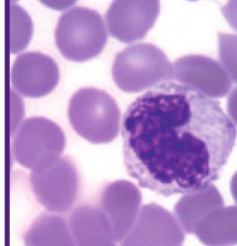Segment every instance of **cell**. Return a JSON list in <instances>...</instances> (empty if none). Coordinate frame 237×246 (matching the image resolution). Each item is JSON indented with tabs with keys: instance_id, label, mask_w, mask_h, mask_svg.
<instances>
[{
	"instance_id": "1",
	"label": "cell",
	"mask_w": 237,
	"mask_h": 246,
	"mask_svg": "<svg viewBox=\"0 0 237 246\" xmlns=\"http://www.w3.org/2000/svg\"><path fill=\"white\" fill-rule=\"evenodd\" d=\"M121 132L127 173L166 197L218 180L237 138L236 125L217 100L176 81L136 98Z\"/></svg>"
},
{
	"instance_id": "2",
	"label": "cell",
	"mask_w": 237,
	"mask_h": 246,
	"mask_svg": "<svg viewBox=\"0 0 237 246\" xmlns=\"http://www.w3.org/2000/svg\"><path fill=\"white\" fill-rule=\"evenodd\" d=\"M68 115L72 129L91 143H109L120 132V108L110 94L97 88L77 90L70 100Z\"/></svg>"
},
{
	"instance_id": "3",
	"label": "cell",
	"mask_w": 237,
	"mask_h": 246,
	"mask_svg": "<svg viewBox=\"0 0 237 246\" xmlns=\"http://www.w3.org/2000/svg\"><path fill=\"white\" fill-rule=\"evenodd\" d=\"M174 68L167 55L156 45L139 42L118 53L112 66L115 84L122 92L135 93L172 81Z\"/></svg>"
},
{
	"instance_id": "4",
	"label": "cell",
	"mask_w": 237,
	"mask_h": 246,
	"mask_svg": "<svg viewBox=\"0 0 237 246\" xmlns=\"http://www.w3.org/2000/svg\"><path fill=\"white\" fill-rule=\"evenodd\" d=\"M107 40L106 23L97 11L74 7L59 17L55 42L68 60L86 62L94 59L102 52Z\"/></svg>"
},
{
	"instance_id": "5",
	"label": "cell",
	"mask_w": 237,
	"mask_h": 246,
	"mask_svg": "<svg viewBox=\"0 0 237 246\" xmlns=\"http://www.w3.org/2000/svg\"><path fill=\"white\" fill-rule=\"evenodd\" d=\"M30 183L38 202L50 212H69L80 191L78 170L68 156L40 163L31 170Z\"/></svg>"
},
{
	"instance_id": "6",
	"label": "cell",
	"mask_w": 237,
	"mask_h": 246,
	"mask_svg": "<svg viewBox=\"0 0 237 246\" xmlns=\"http://www.w3.org/2000/svg\"><path fill=\"white\" fill-rule=\"evenodd\" d=\"M66 136L58 124L44 116H33L21 123L13 136L12 152L17 163L28 169L47 159L62 156Z\"/></svg>"
},
{
	"instance_id": "7",
	"label": "cell",
	"mask_w": 237,
	"mask_h": 246,
	"mask_svg": "<svg viewBox=\"0 0 237 246\" xmlns=\"http://www.w3.org/2000/svg\"><path fill=\"white\" fill-rule=\"evenodd\" d=\"M160 13V0H113L105 13L108 33L122 42L142 40Z\"/></svg>"
},
{
	"instance_id": "8",
	"label": "cell",
	"mask_w": 237,
	"mask_h": 246,
	"mask_svg": "<svg viewBox=\"0 0 237 246\" xmlns=\"http://www.w3.org/2000/svg\"><path fill=\"white\" fill-rule=\"evenodd\" d=\"M172 81L187 86L212 99L224 98L230 94L232 80L220 62L192 54L180 57L172 63Z\"/></svg>"
},
{
	"instance_id": "9",
	"label": "cell",
	"mask_w": 237,
	"mask_h": 246,
	"mask_svg": "<svg viewBox=\"0 0 237 246\" xmlns=\"http://www.w3.org/2000/svg\"><path fill=\"white\" fill-rule=\"evenodd\" d=\"M185 232L175 215L155 203L144 205L133 228L120 246H176Z\"/></svg>"
},
{
	"instance_id": "10",
	"label": "cell",
	"mask_w": 237,
	"mask_h": 246,
	"mask_svg": "<svg viewBox=\"0 0 237 246\" xmlns=\"http://www.w3.org/2000/svg\"><path fill=\"white\" fill-rule=\"evenodd\" d=\"M13 89L25 97L40 98L49 94L60 79L57 63L40 52L20 54L11 68Z\"/></svg>"
},
{
	"instance_id": "11",
	"label": "cell",
	"mask_w": 237,
	"mask_h": 246,
	"mask_svg": "<svg viewBox=\"0 0 237 246\" xmlns=\"http://www.w3.org/2000/svg\"><path fill=\"white\" fill-rule=\"evenodd\" d=\"M142 193L127 180L109 183L103 188L99 207L110 220L118 242H122L133 228L141 212Z\"/></svg>"
},
{
	"instance_id": "12",
	"label": "cell",
	"mask_w": 237,
	"mask_h": 246,
	"mask_svg": "<svg viewBox=\"0 0 237 246\" xmlns=\"http://www.w3.org/2000/svg\"><path fill=\"white\" fill-rule=\"evenodd\" d=\"M69 225L76 246H117L111 222L99 206L85 204L75 208Z\"/></svg>"
},
{
	"instance_id": "13",
	"label": "cell",
	"mask_w": 237,
	"mask_h": 246,
	"mask_svg": "<svg viewBox=\"0 0 237 246\" xmlns=\"http://www.w3.org/2000/svg\"><path fill=\"white\" fill-rule=\"evenodd\" d=\"M225 206V201L216 186L183 194L175 205L174 213L186 234H194L198 223L208 213Z\"/></svg>"
},
{
	"instance_id": "14",
	"label": "cell",
	"mask_w": 237,
	"mask_h": 246,
	"mask_svg": "<svg viewBox=\"0 0 237 246\" xmlns=\"http://www.w3.org/2000/svg\"><path fill=\"white\" fill-rule=\"evenodd\" d=\"M194 234L206 246L237 245V206H224L208 213Z\"/></svg>"
},
{
	"instance_id": "15",
	"label": "cell",
	"mask_w": 237,
	"mask_h": 246,
	"mask_svg": "<svg viewBox=\"0 0 237 246\" xmlns=\"http://www.w3.org/2000/svg\"><path fill=\"white\" fill-rule=\"evenodd\" d=\"M25 246H76L69 222L64 217L44 212L27 229Z\"/></svg>"
},
{
	"instance_id": "16",
	"label": "cell",
	"mask_w": 237,
	"mask_h": 246,
	"mask_svg": "<svg viewBox=\"0 0 237 246\" xmlns=\"http://www.w3.org/2000/svg\"><path fill=\"white\" fill-rule=\"evenodd\" d=\"M33 33V24L27 13L19 5L10 4V50L19 53L28 45Z\"/></svg>"
},
{
	"instance_id": "17",
	"label": "cell",
	"mask_w": 237,
	"mask_h": 246,
	"mask_svg": "<svg viewBox=\"0 0 237 246\" xmlns=\"http://www.w3.org/2000/svg\"><path fill=\"white\" fill-rule=\"evenodd\" d=\"M218 39L220 63L237 84V34L219 33Z\"/></svg>"
},
{
	"instance_id": "18",
	"label": "cell",
	"mask_w": 237,
	"mask_h": 246,
	"mask_svg": "<svg viewBox=\"0 0 237 246\" xmlns=\"http://www.w3.org/2000/svg\"><path fill=\"white\" fill-rule=\"evenodd\" d=\"M221 10L227 23L232 29L237 31V0H227Z\"/></svg>"
},
{
	"instance_id": "19",
	"label": "cell",
	"mask_w": 237,
	"mask_h": 246,
	"mask_svg": "<svg viewBox=\"0 0 237 246\" xmlns=\"http://www.w3.org/2000/svg\"><path fill=\"white\" fill-rule=\"evenodd\" d=\"M226 112L231 121L237 126V86L231 90L227 96Z\"/></svg>"
},
{
	"instance_id": "20",
	"label": "cell",
	"mask_w": 237,
	"mask_h": 246,
	"mask_svg": "<svg viewBox=\"0 0 237 246\" xmlns=\"http://www.w3.org/2000/svg\"><path fill=\"white\" fill-rule=\"evenodd\" d=\"M44 6L57 11L69 10L74 6L77 0H40Z\"/></svg>"
},
{
	"instance_id": "21",
	"label": "cell",
	"mask_w": 237,
	"mask_h": 246,
	"mask_svg": "<svg viewBox=\"0 0 237 246\" xmlns=\"http://www.w3.org/2000/svg\"><path fill=\"white\" fill-rule=\"evenodd\" d=\"M230 193L231 196L233 198L234 202L237 206V171L233 174V176L231 177L230 179Z\"/></svg>"
},
{
	"instance_id": "22",
	"label": "cell",
	"mask_w": 237,
	"mask_h": 246,
	"mask_svg": "<svg viewBox=\"0 0 237 246\" xmlns=\"http://www.w3.org/2000/svg\"><path fill=\"white\" fill-rule=\"evenodd\" d=\"M14 1H16V0H11V3H14Z\"/></svg>"
},
{
	"instance_id": "23",
	"label": "cell",
	"mask_w": 237,
	"mask_h": 246,
	"mask_svg": "<svg viewBox=\"0 0 237 246\" xmlns=\"http://www.w3.org/2000/svg\"><path fill=\"white\" fill-rule=\"evenodd\" d=\"M190 1H196V0H190Z\"/></svg>"
},
{
	"instance_id": "24",
	"label": "cell",
	"mask_w": 237,
	"mask_h": 246,
	"mask_svg": "<svg viewBox=\"0 0 237 246\" xmlns=\"http://www.w3.org/2000/svg\"><path fill=\"white\" fill-rule=\"evenodd\" d=\"M176 246H182V245H176Z\"/></svg>"
}]
</instances>
